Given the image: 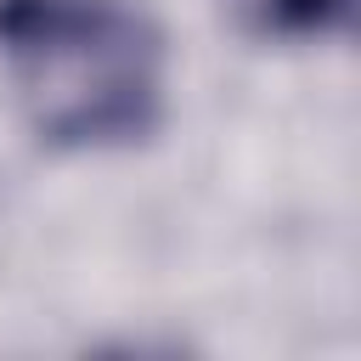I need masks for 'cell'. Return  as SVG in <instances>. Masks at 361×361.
Returning <instances> with one entry per match:
<instances>
[{
	"instance_id": "1",
	"label": "cell",
	"mask_w": 361,
	"mask_h": 361,
	"mask_svg": "<svg viewBox=\"0 0 361 361\" xmlns=\"http://www.w3.org/2000/svg\"><path fill=\"white\" fill-rule=\"evenodd\" d=\"M0 62L51 147H130L164 118V34L130 0H0Z\"/></svg>"
},
{
	"instance_id": "2",
	"label": "cell",
	"mask_w": 361,
	"mask_h": 361,
	"mask_svg": "<svg viewBox=\"0 0 361 361\" xmlns=\"http://www.w3.org/2000/svg\"><path fill=\"white\" fill-rule=\"evenodd\" d=\"M243 6L271 34H327V28H344L355 11V0H243Z\"/></svg>"
}]
</instances>
